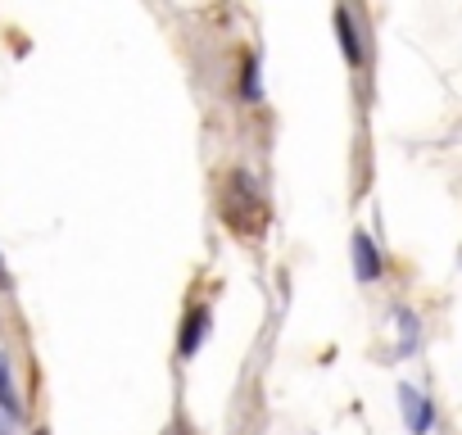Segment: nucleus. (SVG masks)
I'll use <instances>...</instances> for the list:
<instances>
[{
    "mask_svg": "<svg viewBox=\"0 0 462 435\" xmlns=\"http://www.w3.org/2000/svg\"><path fill=\"white\" fill-rule=\"evenodd\" d=\"M222 213H226V223L245 236H254L263 227V204H259V186H254L250 172H231L226 195H222Z\"/></svg>",
    "mask_w": 462,
    "mask_h": 435,
    "instance_id": "obj_1",
    "label": "nucleus"
},
{
    "mask_svg": "<svg viewBox=\"0 0 462 435\" xmlns=\"http://www.w3.org/2000/svg\"><path fill=\"white\" fill-rule=\"evenodd\" d=\"M208 309L204 304H195L190 313H186V322H181V336H177V349H181V358H190L199 345H204V336H208Z\"/></svg>",
    "mask_w": 462,
    "mask_h": 435,
    "instance_id": "obj_2",
    "label": "nucleus"
},
{
    "mask_svg": "<svg viewBox=\"0 0 462 435\" xmlns=\"http://www.w3.org/2000/svg\"><path fill=\"white\" fill-rule=\"evenodd\" d=\"M399 408L408 417V430L412 435H426V426H430V399L421 390H412V385H399Z\"/></svg>",
    "mask_w": 462,
    "mask_h": 435,
    "instance_id": "obj_3",
    "label": "nucleus"
},
{
    "mask_svg": "<svg viewBox=\"0 0 462 435\" xmlns=\"http://www.w3.org/2000/svg\"><path fill=\"white\" fill-rule=\"evenodd\" d=\"M354 277L358 282H376L381 277V255H376V245H372V236H354Z\"/></svg>",
    "mask_w": 462,
    "mask_h": 435,
    "instance_id": "obj_4",
    "label": "nucleus"
},
{
    "mask_svg": "<svg viewBox=\"0 0 462 435\" xmlns=\"http://www.w3.org/2000/svg\"><path fill=\"white\" fill-rule=\"evenodd\" d=\"M336 37H340V51L349 64H363V46H358V32H354V19L345 5H336Z\"/></svg>",
    "mask_w": 462,
    "mask_h": 435,
    "instance_id": "obj_5",
    "label": "nucleus"
},
{
    "mask_svg": "<svg viewBox=\"0 0 462 435\" xmlns=\"http://www.w3.org/2000/svg\"><path fill=\"white\" fill-rule=\"evenodd\" d=\"M0 408H5L10 421L23 417V403H19V390H14V372H10V358L0 354Z\"/></svg>",
    "mask_w": 462,
    "mask_h": 435,
    "instance_id": "obj_6",
    "label": "nucleus"
},
{
    "mask_svg": "<svg viewBox=\"0 0 462 435\" xmlns=\"http://www.w3.org/2000/svg\"><path fill=\"white\" fill-rule=\"evenodd\" d=\"M245 100H259V60H245Z\"/></svg>",
    "mask_w": 462,
    "mask_h": 435,
    "instance_id": "obj_7",
    "label": "nucleus"
},
{
    "mask_svg": "<svg viewBox=\"0 0 462 435\" xmlns=\"http://www.w3.org/2000/svg\"><path fill=\"white\" fill-rule=\"evenodd\" d=\"M0 286H10V273H5V259H0Z\"/></svg>",
    "mask_w": 462,
    "mask_h": 435,
    "instance_id": "obj_8",
    "label": "nucleus"
},
{
    "mask_svg": "<svg viewBox=\"0 0 462 435\" xmlns=\"http://www.w3.org/2000/svg\"><path fill=\"white\" fill-rule=\"evenodd\" d=\"M0 435H10V417H0Z\"/></svg>",
    "mask_w": 462,
    "mask_h": 435,
    "instance_id": "obj_9",
    "label": "nucleus"
},
{
    "mask_svg": "<svg viewBox=\"0 0 462 435\" xmlns=\"http://www.w3.org/2000/svg\"><path fill=\"white\" fill-rule=\"evenodd\" d=\"M37 435H51V430H37Z\"/></svg>",
    "mask_w": 462,
    "mask_h": 435,
    "instance_id": "obj_10",
    "label": "nucleus"
}]
</instances>
